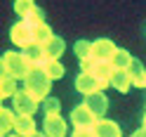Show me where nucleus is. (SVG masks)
<instances>
[{"label":"nucleus","instance_id":"1","mask_svg":"<svg viewBox=\"0 0 146 137\" xmlns=\"http://www.w3.org/2000/svg\"><path fill=\"white\" fill-rule=\"evenodd\" d=\"M50 88H52V78L45 74L42 69H33L29 78H24V90H29V92L38 99V102H45L50 95Z\"/></svg>","mask_w":146,"mask_h":137},{"label":"nucleus","instance_id":"2","mask_svg":"<svg viewBox=\"0 0 146 137\" xmlns=\"http://www.w3.org/2000/svg\"><path fill=\"white\" fill-rule=\"evenodd\" d=\"M3 71H7L10 76L14 78H29V74L33 71L31 66V61L26 59V54L21 52H5V57H3Z\"/></svg>","mask_w":146,"mask_h":137},{"label":"nucleus","instance_id":"3","mask_svg":"<svg viewBox=\"0 0 146 137\" xmlns=\"http://www.w3.org/2000/svg\"><path fill=\"white\" fill-rule=\"evenodd\" d=\"M97 121H99V118L87 109L85 102L73 106V111H71V123H73L76 130H92V128L97 125Z\"/></svg>","mask_w":146,"mask_h":137},{"label":"nucleus","instance_id":"4","mask_svg":"<svg viewBox=\"0 0 146 137\" xmlns=\"http://www.w3.org/2000/svg\"><path fill=\"white\" fill-rule=\"evenodd\" d=\"M106 85H111V83L97 78V76H92V74H83V71H80V76L76 78V90H78L80 95H85V97H87V95H94V92H102Z\"/></svg>","mask_w":146,"mask_h":137},{"label":"nucleus","instance_id":"5","mask_svg":"<svg viewBox=\"0 0 146 137\" xmlns=\"http://www.w3.org/2000/svg\"><path fill=\"white\" fill-rule=\"evenodd\" d=\"M10 38H12L14 45H19L21 50H26L29 45L35 43V38H33V26L26 24V21H17L12 29H10Z\"/></svg>","mask_w":146,"mask_h":137},{"label":"nucleus","instance_id":"6","mask_svg":"<svg viewBox=\"0 0 146 137\" xmlns=\"http://www.w3.org/2000/svg\"><path fill=\"white\" fill-rule=\"evenodd\" d=\"M80 69L83 74H92L102 80H108L111 83V76H113V66L111 61H102V59H87V61H80Z\"/></svg>","mask_w":146,"mask_h":137},{"label":"nucleus","instance_id":"7","mask_svg":"<svg viewBox=\"0 0 146 137\" xmlns=\"http://www.w3.org/2000/svg\"><path fill=\"white\" fill-rule=\"evenodd\" d=\"M14 114H24V116H33V111L38 109V99H35L29 90H19L14 97Z\"/></svg>","mask_w":146,"mask_h":137},{"label":"nucleus","instance_id":"8","mask_svg":"<svg viewBox=\"0 0 146 137\" xmlns=\"http://www.w3.org/2000/svg\"><path fill=\"white\" fill-rule=\"evenodd\" d=\"M115 45L108 40V38H99L92 43V59H102V61H111L113 54H115Z\"/></svg>","mask_w":146,"mask_h":137},{"label":"nucleus","instance_id":"9","mask_svg":"<svg viewBox=\"0 0 146 137\" xmlns=\"http://www.w3.org/2000/svg\"><path fill=\"white\" fill-rule=\"evenodd\" d=\"M24 54H26V59L31 61L33 69H45V66H47V61H50V57L45 54V47H42V45H38V43L29 45V47L24 50Z\"/></svg>","mask_w":146,"mask_h":137},{"label":"nucleus","instance_id":"10","mask_svg":"<svg viewBox=\"0 0 146 137\" xmlns=\"http://www.w3.org/2000/svg\"><path fill=\"white\" fill-rule=\"evenodd\" d=\"M42 130L47 137H66V121L61 116H45Z\"/></svg>","mask_w":146,"mask_h":137},{"label":"nucleus","instance_id":"11","mask_svg":"<svg viewBox=\"0 0 146 137\" xmlns=\"http://www.w3.org/2000/svg\"><path fill=\"white\" fill-rule=\"evenodd\" d=\"M85 104H87V109H90L97 118H104L106 109H108V97H106L104 92H94V95H87V97H85Z\"/></svg>","mask_w":146,"mask_h":137},{"label":"nucleus","instance_id":"12","mask_svg":"<svg viewBox=\"0 0 146 137\" xmlns=\"http://www.w3.org/2000/svg\"><path fill=\"white\" fill-rule=\"evenodd\" d=\"M92 130H94V135H97V137H123L120 125L113 123V121H108V118H99L97 125L92 128Z\"/></svg>","mask_w":146,"mask_h":137},{"label":"nucleus","instance_id":"13","mask_svg":"<svg viewBox=\"0 0 146 137\" xmlns=\"http://www.w3.org/2000/svg\"><path fill=\"white\" fill-rule=\"evenodd\" d=\"M14 135H19V137L35 135V121H33V116L17 114V118H14Z\"/></svg>","mask_w":146,"mask_h":137},{"label":"nucleus","instance_id":"14","mask_svg":"<svg viewBox=\"0 0 146 137\" xmlns=\"http://www.w3.org/2000/svg\"><path fill=\"white\" fill-rule=\"evenodd\" d=\"M42 47H45V54H47L50 59H59L64 54V50H66V43H64V38H59V35H52Z\"/></svg>","mask_w":146,"mask_h":137},{"label":"nucleus","instance_id":"15","mask_svg":"<svg viewBox=\"0 0 146 137\" xmlns=\"http://www.w3.org/2000/svg\"><path fill=\"white\" fill-rule=\"evenodd\" d=\"M111 85H113V90H118V92H127V90L132 88V76H130V71H113Z\"/></svg>","mask_w":146,"mask_h":137},{"label":"nucleus","instance_id":"16","mask_svg":"<svg viewBox=\"0 0 146 137\" xmlns=\"http://www.w3.org/2000/svg\"><path fill=\"white\" fill-rule=\"evenodd\" d=\"M127 71H130V76H132V85L134 88H146V69L141 66L139 59H132Z\"/></svg>","mask_w":146,"mask_h":137},{"label":"nucleus","instance_id":"17","mask_svg":"<svg viewBox=\"0 0 146 137\" xmlns=\"http://www.w3.org/2000/svg\"><path fill=\"white\" fill-rule=\"evenodd\" d=\"M132 54L127 52V50H120L118 47L115 50V54H113V59H111V66H113V71H127L130 69V64H132Z\"/></svg>","mask_w":146,"mask_h":137},{"label":"nucleus","instance_id":"18","mask_svg":"<svg viewBox=\"0 0 146 137\" xmlns=\"http://www.w3.org/2000/svg\"><path fill=\"white\" fill-rule=\"evenodd\" d=\"M19 90H17V78L10 76L7 71H3L0 76V97H14Z\"/></svg>","mask_w":146,"mask_h":137},{"label":"nucleus","instance_id":"19","mask_svg":"<svg viewBox=\"0 0 146 137\" xmlns=\"http://www.w3.org/2000/svg\"><path fill=\"white\" fill-rule=\"evenodd\" d=\"M14 109H0V132H3V137L10 135V130H14Z\"/></svg>","mask_w":146,"mask_h":137},{"label":"nucleus","instance_id":"20","mask_svg":"<svg viewBox=\"0 0 146 137\" xmlns=\"http://www.w3.org/2000/svg\"><path fill=\"white\" fill-rule=\"evenodd\" d=\"M73 50H76V54H78L80 61L92 59V43H90V40H78L76 45H73Z\"/></svg>","mask_w":146,"mask_h":137},{"label":"nucleus","instance_id":"21","mask_svg":"<svg viewBox=\"0 0 146 137\" xmlns=\"http://www.w3.org/2000/svg\"><path fill=\"white\" fill-rule=\"evenodd\" d=\"M52 35H54V33H52V29H50L47 24L33 26V38H35V43H38V45H45V43L52 38Z\"/></svg>","mask_w":146,"mask_h":137},{"label":"nucleus","instance_id":"22","mask_svg":"<svg viewBox=\"0 0 146 137\" xmlns=\"http://www.w3.org/2000/svg\"><path fill=\"white\" fill-rule=\"evenodd\" d=\"M42 71H45V74H47V76H50L52 80H59V78H61L64 74H66V71H64V66H61V61H59V59H50V61H47V66H45Z\"/></svg>","mask_w":146,"mask_h":137},{"label":"nucleus","instance_id":"23","mask_svg":"<svg viewBox=\"0 0 146 137\" xmlns=\"http://www.w3.org/2000/svg\"><path fill=\"white\" fill-rule=\"evenodd\" d=\"M33 10H35L33 0H17V3H14V12L21 17V21H24V19H26V17H29Z\"/></svg>","mask_w":146,"mask_h":137},{"label":"nucleus","instance_id":"24","mask_svg":"<svg viewBox=\"0 0 146 137\" xmlns=\"http://www.w3.org/2000/svg\"><path fill=\"white\" fill-rule=\"evenodd\" d=\"M42 111H45V116H61L59 111H61V104H59V99L57 97H47L42 102Z\"/></svg>","mask_w":146,"mask_h":137},{"label":"nucleus","instance_id":"25","mask_svg":"<svg viewBox=\"0 0 146 137\" xmlns=\"http://www.w3.org/2000/svg\"><path fill=\"white\" fill-rule=\"evenodd\" d=\"M24 21H26V24H31V26H40V24H45V12L40 10V7H35V10H33L29 17H26Z\"/></svg>","mask_w":146,"mask_h":137},{"label":"nucleus","instance_id":"26","mask_svg":"<svg viewBox=\"0 0 146 137\" xmlns=\"http://www.w3.org/2000/svg\"><path fill=\"white\" fill-rule=\"evenodd\" d=\"M73 137H97V135H94V130H76Z\"/></svg>","mask_w":146,"mask_h":137},{"label":"nucleus","instance_id":"27","mask_svg":"<svg viewBox=\"0 0 146 137\" xmlns=\"http://www.w3.org/2000/svg\"><path fill=\"white\" fill-rule=\"evenodd\" d=\"M132 137H146V128H139V130H137Z\"/></svg>","mask_w":146,"mask_h":137},{"label":"nucleus","instance_id":"28","mask_svg":"<svg viewBox=\"0 0 146 137\" xmlns=\"http://www.w3.org/2000/svg\"><path fill=\"white\" fill-rule=\"evenodd\" d=\"M31 137H47L45 132H35V135H31Z\"/></svg>","mask_w":146,"mask_h":137},{"label":"nucleus","instance_id":"29","mask_svg":"<svg viewBox=\"0 0 146 137\" xmlns=\"http://www.w3.org/2000/svg\"><path fill=\"white\" fill-rule=\"evenodd\" d=\"M141 128H146V114H144V121H141Z\"/></svg>","mask_w":146,"mask_h":137},{"label":"nucleus","instance_id":"30","mask_svg":"<svg viewBox=\"0 0 146 137\" xmlns=\"http://www.w3.org/2000/svg\"><path fill=\"white\" fill-rule=\"evenodd\" d=\"M7 137H19V135H7Z\"/></svg>","mask_w":146,"mask_h":137}]
</instances>
